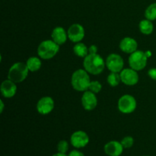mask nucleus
Segmentation results:
<instances>
[{
  "mask_svg": "<svg viewBox=\"0 0 156 156\" xmlns=\"http://www.w3.org/2000/svg\"><path fill=\"white\" fill-rule=\"evenodd\" d=\"M82 104L86 111L94 110L98 105V99L94 93L91 91H85L82 97Z\"/></svg>",
  "mask_w": 156,
  "mask_h": 156,
  "instance_id": "nucleus-12",
  "label": "nucleus"
},
{
  "mask_svg": "<svg viewBox=\"0 0 156 156\" xmlns=\"http://www.w3.org/2000/svg\"><path fill=\"white\" fill-rule=\"evenodd\" d=\"M26 64H27L29 71L37 72L41 69L42 62H41V60L39 58L32 56V57H30L27 59Z\"/></svg>",
  "mask_w": 156,
  "mask_h": 156,
  "instance_id": "nucleus-18",
  "label": "nucleus"
},
{
  "mask_svg": "<svg viewBox=\"0 0 156 156\" xmlns=\"http://www.w3.org/2000/svg\"><path fill=\"white\" fill-rule=\"evenodd\" d=\"M121 82L126 85L133 86L138 83L139 75L133 69H124L120 73Z\"/></svg>",
  "mask_w": 156,
  "mask_h": 156,
  "instance_id": "nucleus-9",
  "label": "nucleus"
},
{
  "mask_svg": "<svg viewBox=\"0 0 156 156\" xmlns=\"http://www.w3.org/2000/svg\"><path fill=\"white\" fill-rule=\"evenodd\" d=\"M148 75L153 80L156 81V68H152L148 71Z\"/></svg>",
  "mask_w": 156,
  "mask_h": 156,
  "instance_id": "nucleus-25",
  "label": "nucleus"
},
{
  "mask_svg": "<svg viewBox=\"0 0 156 156\" xmlns=\"http://www.w3.org/2000/svg\"><path fill=\"white\" fill-rule=\"evenodd\" d=\"M106 66L112 73H120L123 70L124 62L120 55L112 53L106 59Z\"/></svg>",
  "mask_w": 156,
  "mask_h": 156,
  "instance_id": "nucleus-7",
  "label": "nucleus"
},
{
  "mask_svg": "<svg viewBox=\"0 0 156 156\" xmlns=\"http://www.w3.org/2000/svg\"><path fill=\"white\" fill-rule=\"evenodd\" d=\"M54 108V101L52 98L47 96L43 97L39 100L37 105V110L38 113L42 115L50 114Z\"/></svg>",
  "mask_w": 156,
  "mask_h": 156,
  "instance_id": "nucleus-11",
  "label": "nucleus"
},
{
  "mask_svg": "<svg viewBox=\"0 0 156 156\" xmlns=\"http://www.w3.org/2000/svg\"><path fill=\"white\" fill-rule=\"evenodd\" d=\"M98 52V47L95 45H91L88 48V54H96Z\"/></svg>",
  "mask_w": 156,
  "mask_h": 156,
  "instance_id": "nucleus-26",
  "label": "nucleus"
},
{
  "mask_svg": "<svg viewBox=\"0 0 156 156\" xmlns=\"http://www.w3.org/2000/svg\"><path fill=\"white\" fill-rule=\"evenodd\" d=\"M52 156H67L66 154L64 153H61V152H58V153L56 154H54V155H53Z\"/></svg>",
  "mask_w": 156,
  "mask_h": 156,
  "instance_id": "nucleus-28",
  "label": "nucleus"
},
{
  "mask_svg": "<svg viewBox=\"0 0 156 156\" xmlns=\"http://www.w3.org/2000/svg\"><path fill=\"white\" fill-rule=\"evenodd\" d=\"M145 17L146 19L150 21L156 20V3H152L150 5L148 6L145 12Z\"/></svg>",
  "mask_w": 156,
  "mask_h": 156,
  "instance_id": "nucleus-20",
  "label": "nucleus"
},
{
  "mask_svg": "<svg viewBox=\"0 0 156 156\" xmlns=\"http://www.w3.org/2000/svg\"><path fill=\"white\" fill-rule=\"evenodd\" d=\"M0 104H1V113L2 112V111H3V108H4V105H3V101H0Z\"/></svg>",
  "mask_w": 156,
  "mask_h": 156,
  "instance_id": "nucleus-29",
  "label": "nucleus"
},
{
  "mask_svg": "<svg viewBox=\"0 0 156 156\" xmlns=\"http://www.w3.org/2000/svg\"><path fill=\"white\" fill-rule=\"evenodd\" d=\"M73 52L76 56L79 57L85 58L88 55V49L83 43H77L73 47Z\"/></svg>",
  "mask_w": 156,
  "mask_h": 156,
  "instance_id": "nucleus-19",
  "label": "nucleus"
},
{
  "mask_svg": "<svg viewBox=\"0 0 156 156\" xmlns=\"http://www.w3.org/2000/svg\"><path fill=\"white\" fill-rule=\"evenodd\" d=\"M137 47H138L137 42L132 37L123 38L120 43V50L124 53H129V54L136 51Z\"/></svg>",
  "mask_w": 156,
  "mask_h": 156,
  "instance_id": "nucleus-15",
  "label": "nucleus"
},
{
  "mask_svg": "<svg viewBox=\"0 0 156 156\" xmlns=\"http://www.w3.org/2000/svg\"><path fill=\"white\" fill-rule=\"evenodd\" d=\"M91 80L88 72L84 69H78L72 76L71 84L73 88L78 91H85L88 89Z\"/></svg>",
  "mask_w": 156,
  "mask_h": 156,
  "instance_id": "nucleus-2",
  "label": "nucleus"
},
{
  "mask_svg": "<svg viewBox=\"0 0 156 156\" xmlns=\"http://www.w3.org/2000/svg\"><path fill=\"white\" fill-rule=\"evenodd\" d=\"M148 56L146 53L141 50H136L131 53L129 57V64L130 68L136 71H140L146 66Z\"/></svg>",
  "mask_w": 156,
  "mask_h": 156,
  "instance_id": "nucleus-5",
  "label": "nucleus"
},
{
  "mask_svg": "<svg viewBox=\"0 0 156 156\" xmlns=\"http://www.w3.org/2000/svg\"><path fill=\"white\" fill-rule=\"evenodd\" d=\"M120 143H121V144L123 145L124 149H129V148H131L133 146L134 139L133 138L132 136H128L124 137V138L121 140Z\"/></svg>",
  "mask_w": 156,
  "mask_h": 156,
  "instance_id": "nucleus-23",
  "label": "nucleus"
},
{
  "mask_svg": "<svg viewBox=\"0 0 156 156\" xmlns=\"http://www.w3.org/2000/svg\"><path fill=\"white\" fill-rule=\"evenodd\" d=\"M52 40L58 45H62L65 44L67 40L68 34L65 30V29L62 27H56L52 31Z\"/></svg>",
  "mask_w": 156,
  "mask_h": 156,
  "instance_id": "nucleus-16",
  "label": "nucleus"
},
{
  "mask_svg": "<svg viewBox=\"0 0 156 156\" xmlns=\"http://www.w3.org/2000/svg\"><path fill=\"white\" fill-rule=\"evenodd\" d=\"M68 156H85V155L79 150H73L72 152H70Z\"/></svg>",
  "mask_w": 156,
  "mask_h": 156,
  "instance_id": "nucleus-27",
  "label": "nucleus"
},
{
  "mask_svg": "<svg viewBox=\"0 0 156 156\" xmlns=\"http://www.w3.org/2000/svg\"><path fill=\"white\" fill-rule=\"evenodd\" d=\"M59 50V45L53 40H47L40 44L37 48V53L43 59H50L54 57Z\"/></svg>",
  "mask_w": 156,
  "mask_h": 156,
  "instance_id": "nucleus-3",
  "label": "nucleus"
},
{
  "mask_svg": "<svg viewBox=\"0 0 156 156\" xmlns=\"http://www.w3.org/2000/svg\"><path fill=\"white\" fill-rule=\"evenodd\" d=\"M69 149V143L66 140H61L59 142L57 145V150L58 152L66 154Z\"/></svg>",
  "mask_w": 156,
  "mask_h": 156,
  "instance_id": "nucleus-24",
  "label": "nucleus"
},
{
  "mask_svg": "<svg viewBox=\"0 0 156 156\" xmlns=\"http://www.w3.org/2000/svg\"><path fill=\"white\" fill-rule=\"evenodd\" d=\"M136 108V101L130 94L122 96L118 101V109L123 114H131Z\"/></svg>",
  "mask_w": 156,
  "mask_h": 156,
  "instance_id": "nucleus-6",
  "label": "nucleus"
},
{
  "mask_svg": "<svg viewBox=\"0 0 156 156\" xmlns=\"http://www.w3.org/2000/svg\"><path fill=\"white\" fill-rule=\"evenodd\" d=\"M101 88V84L99 82H98V81H91L89 85V87H88V90L91 91V92L94 93V94L100 92Z\"/></svg>",
  "mask_w": 156,
  "mask_h": 156,
  "instance_id": "nucleus-22",
  "label": "nucleus"
},
{
  "mask_svg": "<svg viewBox=\"0 0 156 156\" xmlns=\"http://www.w3.org/2000/svg\"><path fill=\"white\" fill-rule=\"evenodd\" d=\"M143 156H149V155H143Z\"/></svg>",
  "mask_w": 156,
  "mask_h": 156,
  "instance_id": "nucleus-30",
  "label": "nucleus"
},
{
  "mask_svg": "<svg viewBox=\"0 0 156 156\" xmlns=\"http://www.w3.org/2000/svg\"><path fill=\"white\" fill-rule=\"evenodd\" d=\"M70 143L73 147L76 149L84 148L89 143V137L88 134L82 130L76 131L72 134L70 137Z\"/></svg>",
  "mask_w": 156,
  "mask_h": 156,
  "instance_id": "nucleus-8",
  "label": "nucleus"
},
{
  "mask_svg": "<svg viewBox=\"0 0 156 156\" xmlns=\"http://www.w3.org/2000/svg\"><path fill=\"white\" fill-rule=\"evenodd\" d=\"M68 37L72 42L79 43L85 37V29L81 24H73L68 29Z\"/></svg>",
  "mask_w": 156,
  "mask_h": 156,
  "instance_id": "nucleus-10",
  "label": "nucleus"
},
{
  "mask_svg": "<svg viewBox=\"0 0 156 156\" xmlns=\"http://www.w3.org/2000/svg\"><path fill=\"white\" fill-rule=\"evenodd\" d=\"M85 69L92 75H99L103 72L106 63L103 58L98 54H88L83 61Z\"/></svg>",
  "mask_w": 156,
  "mask_h": 156,
  "instance_id": "nucleus-1",
  "label": "nucleus"
},
{
  "mask_svg": "<svg viewBox=\"0 0 156 156\" xmlns=\"http://www.w3.org/2000/svg\"><path fill=\"white\" fill-rule=\"evenodd\" d=\"M123 146L118 141H111L106 143L104 150L108 156H120L123 152Z\"/></svg>",
  "mask_w": 156,
  "mask_h": 156,
  "instance_id": "nucleus-13",
  "label": "nucleus"
},
{
  "mask_svg": "<svg viewBox=\"0 0 156 156\" xmlns=\"http://www.w3.org/2000/svg\"><path fill=\"white\" fill-rule=\"evenodd\" d=\"M29 69L27 66L24 62H16L9 69L8 78L15 83L23 82L28 75Z\"/></svg>",
  "mask_w": 156,
  "mask_h": 156,
  "instance_id": "nucleus-4",
  "label": "nucleus"
},
{
  "mask_svg": "<svg viewBox=\"0 0 156 156\" xmlns=\"http://www.w3.org/2000/svg\"><path fill=\"white\" fill-rule=\"evenodd\" d=\"M0 91H1L2 95L4 98H11L14 97L17 91V86L15 85V82H12L10 79L5 80L2 83Z\"/></svg>",
  "mask_w": 156,
  "mask_h": 156,
  "instance_id": "nucleus-14",
  "label": "nucleus"
},
{
  "mask_svg": "<svg viewBox=\"0 0 156 156\" xmlns=\"http://www.w3.org/2000/svg\"><path fill=\"white\" fill-rule=\"evenodd\" d=\"M121 79H120V75L118 73H112L108 75V83L111 86L116 87L120 84Z\"/></svg>",
  "mask_w": 156,
  "mask_h": 156,
  "instance_id": "nucleus-21",
  "label": "nucleus"
},
{
  "mask_svg": "<svg viewBox=\"0 0 156 156\" xmlns=\"http://www.w3.org/2000/svg\"><path fill=\"white\" fill-rule=\"evenodd\" d=\"M140 30L143 34L146 35H149L152 33L154 30V25L152 23V21L148 19L143 20L140 22Z\"/></svg>",
  "mask_w": 156,
  "mask_h": 156,
  "instance_id": "nucleus-17",
  "label": "nucleus"
}]
</instances>
